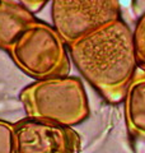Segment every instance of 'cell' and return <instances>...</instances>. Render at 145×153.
I'll return each instance as SVG.
<instances>
[{"label":"cell","instance_id":"6da1fadb","mask_svg":"<svg viewBox=\"0 0 145 153\" xmlns=\"http://www.w3.org/2000/svg\"><path fill=\"white\" fill-rule=\"evenodd\" d=\"M67 49L76 69L106 101L122 102L139 66L132 31L122 19L71 42Z\"/></svg>","mask_w":145,"mask_h":153},{"label":"cell","instance_id":"7a4b0ae2","mask_svg":"<svg viewBox=\"0 0 145 153\" xmlns=\"http://www.w3.org/2000/svg\"><path fill=\"white\" fill-rule=\"evenodd\" d=\"M28 117L42 119L65 126H76L89 116V102L81 80L57 75L36 79L19 93Z\"/></svg>","mask_w":145,"mask_h":153},{"label":"cell","instance_id":"3957f363","mask_svg":"<svg viewBox=\"0 0 145 153\" xmlns=\"http://www.w3.org/2000/svg\"><path fill=\"white\" fill-rule=\"evenodd\" d=\"M8 52L14 64L35 79L67 75L70 71L67 44L54 26L38 19L17 37Z\"/></svg>","mask_w":145,"mask_h":153},{"label":"cell","instance_id":"277c9868","mask_svg":"<svg viewBox=\"0 0 145 153\" xmlns=\"http://www.w3.org/2000/svg\"><path fill=\"white\" fill-rule=\"evenodd\" d=\"M52 26L67 45L120 19L118 0H51Z\"/></svg>","mask_w":145,"mask_h":153},{"label":"cell","instance_id":"5b68a950","mask_svg":"<svg viewBox=\"0 0 145 153\" xmlns=\"http://www.w3.org/2000/svg\"><path fill=\"white\" fill-rule=\"evenodd\" d=\"M79 147L70 126L28 116L14 124V153H76Z\"/></svg>","mask_w":145,"mask_h":153},{"label":"cell","instance_id":"8992f818","mask_svg":"<svg viewBox=\"0 0 145 153\" xmlns=\"http://www.w3.org/2000/svg\"><path fill=\"white\" fill-rule=\"evenodd\" d=\"M124 114L127 131L134 138L145 139V71L132 76L124 94Z\"/></svg>","mask_w":145,"mask_h":153},{"label":"cell","instance_id":"52a82bcc","mask_svg":"<svg viewBox=\"0 0 145 153\" xmlns=\"http://www.w3.org/2000/svg\"><path fill=\"white\" fill-rule=\"evenodd\" d=\"M37 18L23 4L0 0V47L9 50L17 37Z\"/></svg>","mask_w":145,"mask_h":153},{"label":"cell","instance_id":"ba28073f","mask_svg":"<svg viewBox=\"0 0 145 153\" xmlns=\"http://www.w3.org/2000/svg\"><path fill=\"white\" fill-rule=\"evenodd\" d=\"M132 41L139 66L145 69V13L139 17L132 31Z\"/></svg>","mask_w":145,"mask_h":153},{"label":"cell","instance_id":"9c48e42d","mask_svg":"<svg viewBox=\"0 0 145 153\" xmlns=\"http://www.w3.org/2000/svg\"><path fill=\"white\" fill-rule=\"evenodd\" d=\"M0 153H14V124L0 120Z\"/></svg>","mask_w":145,"mask_h":153},{"label":"cell","instance_id":"30bf717a","mask_svg":"<svg viewBox=\"0 0 145 153\" xmlns=\"http://www.w3.org/2000/svg\"><path fill=\"white\" fill-rule=\"evenodd\" d=\"M22 4L26 8H28L32 13H35L37 10H40L41 8H43V5H45L46 3L51 1V0H19Z\"/></svg>","mask_w":145,"mask_h":153}]
</instances>
